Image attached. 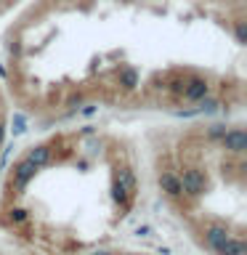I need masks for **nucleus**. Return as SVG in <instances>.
Masks as SVG:
<instances>
[{
    "label": "nucleus",
    "mask_w": 247,
    "mask_h": 255,
    "mask_svg": "<svg viewBox=\"0 0 247 255\" xmlns=\"http://www.w3.org/2000/svg\"><path fill=\"white\" fill-rule=\"evenodd\" d=\"M178 178H181V191L186 197H202L207 191V173L197 165L183 167V173L178 175Z\"/></svg>",
    "instance_id": "1"
},
{
    "label": "nucleus",
    "mask_w": 247,
    "mask_h": 255,
    "mask_svg": "<svg viewBox=\"0 0 247 255\" xmlns=\"http://www.w3.org/2000/svg\"><path fill=\"white\" fill-rule=\"evenodd\" d=\"M210 96V80L202 77V75H191L186 77V85H183V93H181V99H186V101H202Z\"/></svg>",
    "instance_id": "2"
},
{
    "label": "nucleus",
    "mask_w": 247,
    "mask_h": 255,
    "mask_svg": "<svg viewBox=\"0 0 247 255\" xmlns=\"http://www.w3.org/2000/svg\"><path fill=\"white\" fill-rule=\"evenodd\" d=\"M221 146L229 151V154H245L247 151V133L242 130V128H231V130H226L221 135Z\"/></svg>",
    "instance_id": "3"
},
{
    "label": "nucleus",
    "mask_w": 247,
    "mask_h": 255,
    "mask_svg": "<svg viewBox=\"0 0 247 255\" xmlns=\"http://www.w3.org/2000/svg\"><path fill=\"white\" fill-rule=\"evenodd\" d=\"M35 173H37V167L29 162L27 157L24 159H19V162L13 165V173H11V186L16 189V191H21L24 186H27V183L35 178Z\"/></svg>",
    "instance_id": "4"
},
{
    "label": "nucleus",
    "mask_w": 247,
    "mask_h": 255,
    "mask_svg": "<svg viewBox=\"0 0 247 255\" xmlns=\"http://www.w3.org/2000/svg\"><path fill=\"white\" fill-rule=\"evenodd\" d=\"M157 183H159V189H162L167 197H173V199H178L183 194V191H181V178H178V173H175V170H159Z\"/></svg>",
    "instance_id": "5"
},
{
    "label": "nucleus",
    "mask_w": 247,
    "mask_h": 255,
    "mask_svg": "<svg viewBox=\"0 0 247 255\" xmlns=\"http://www.w3.org/2000/svg\"><path fill=\"white\" fill-rule=\"evenodd\" d=\"M51 154H53V146L51 143H37V146H32L27 151V159L35 167H45L48 162H51Z\"/></svg>",
    "instance_id": "6"
},
{
    "label": "nucleus",
    "mask_w": 247,
    "mask_h": 255,
    "mask_svg": "<svg viewBox=\"0 0 247 255\" xmlns=\"http://www.w3.org/2000/svg\"><path fill=\"white\" fill-rule=\"evenodd\" d=\"M117 85L123 88L125 93H130L138 88V69L135 67H120L117 69Z\"/></svg>",
    "instance_id": "7"
},
{
    "label": "nucleus",
    "mask_w": 247,
    "mask_h": 255,
    "mask_svg": "<svg viewBox=\"0 0 247 255\" xmlns=\"http://www.w3.org/2000/svg\"><path fill=\"white\" fill-rule=\"evenodd\" d=\"M215 253H218V255H247V247H245L242 239L229 237L226 242H221L218 247H215Z\"/></svg>",
    "instance_id": "8"
},
{
    "label": "nucleus",
    "mask_w": 247,
    "mask_h": 255,
    "mask_svg": "<svg viewBox=\"0 0 247 255\" xmlns=\"http://www.w3.org/2000/svg\"><path fill=\"white\" fill-rule=\"evenodd\" d=\"M205 239H207V245L215 250L221 242H226V239H229V229H226V226H218V223H213V226H207Z\"/></svg>",
    "instance_id": "9"
},
{
    "label": "nucleus",
    "mask_w": 247,
    "mask_h": 255,
    "mask_svg": "<svg viewBox=\"0 0 247 255\" xmlns=\"http://www.w3.org/2000/svg\"><path fill=\"white\" fill-rule=\"evenodd\" d=\"M112 199H115L117 205H123V207H127V205H130V199H133V194L125 189V183L120 178H115V183H112Z\"/></svg>",
    "instance_id": "10"
},
{
    "label": "nucleus",
    "mask_w": 247,
    "mask_h": 255,
    "mask_svg": "<svg viewBox=\"0 0 247 255\" xmlns=\"http://www.w3.org/2000/svg\"><path fill=\"white\" fill-rule=\"evenodd\" d=\"M183 85H186V77H183V72H173L170 77L165 80V91L167 93H173V96H181L183 93Z\"/></svg>",
    "instance_id": "11"
},
{
    "label": "nucleus",
    "mask_w": 247,
    "mask_h": 255,
    "mask_svg": "<svg viewBox=\"0 0 247 255\" xmlns=\"http://www.w3.org/2000/svg\"><path fill=\"white\" fill-rule=\"evenodd\" d=\"M117 178L125 183V189L130 191V194H135V175H133V170H130V167H127V165H125V167H120Z\"/></svg>",
    "instance_id": "12"
},
{
    "label": "nucleus",
    "mask_w": 247,
    "mask_h": 255,
    "mask_svg": "<svg viewBox=\"0 0 247 255\" xmlns=\"http://www.w3.org/2000/svg\"><path fill=\"white\" fill-rule=\"evenodd\" d=\"M234 37H237V43H247V21L245 19L234 21Z\"/></svg>",
    "instance_id": "13"
},
{
    "label": "nucleus",
    "mask_w": 247,
    "mask_h": 255,
    "mask_svg": "<svg viewBox=\"0 0 247 255\" xmlns=\"http://www.w3.org/2000/svg\"><path fill=\"white\" fill-rule=\"evenodd\" d=\"M8 221L11 223H24L27 221V210H24V207H11V210H8Z\"/></svg>",
    "instance_id": "14"
},
{
    "label": "nucleus",
    "mask_w": 247,
    "mask_h": 255,
    "mask_svg": "<svg viewBox=\"0 0 247 255\" xmlns=\"http://www.w3.org/2000/svg\"><path fill=\"white\" fill-rule=\"evenodd\" d=\"M223 133H226V125H213L207 135H210V138H215V141H221V135H223Z\"/></svg>",
    "instance_id": "15"
},
{
    "label": "nucleus",
    "mask_w": 247,
    "mask_h": 255,
    "mask_svg": "<svg viewBox=\"0 0 247 255\" xmlns=\"http://www.w3.org/2000/svg\"><path fill=\"white\" fill-rule=\"evenodd\" d=\"M11 53L19 59V56H21V43H13V45H11Z\"/></svg>",
    "instance_id": "16"
},
{
    "label": "nucleus",
    "mask_w": 247,
    "mask_h": 255,
    "mask_svg": "<svg viewBox=\"0 0 247 255\" xmlns=\"http://www.w3.org/2000/svg\"><path fill=\"white\" fill-rule=\"evenodd\" d=\"M3 138H5V125H3V120H0V143H3Z\"/></svg>",
    "instance_id": "17"
},
{
    "label": "nucleus",
    "mask_w": 247,
    "mask_h": 255,
    "mask_svg": "<svg viewBox=\"0 0 247 255\" xmlns=\"http://www.w3.org/2000/svg\"><path fill=\"white\" fill-rule=\"evenodd\" d=\"M93 255H112V253H107V250H99V253H93Z\"/></svg>",
    "instance_id": "18"
}]
</instances>
